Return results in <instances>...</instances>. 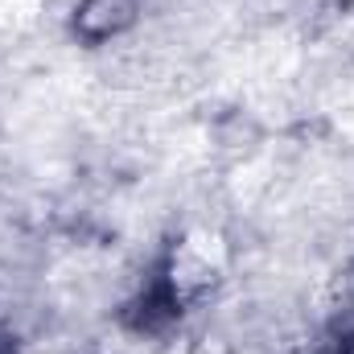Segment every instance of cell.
<instances>
[{"label":"cell","mask_w":354,"mask_h":354,"mask_svg":"<svg viewBox=\"0 0 354 354\" xmlns=\"http://www.w3.org/2000/svg\"><path fill=\"white\" fill-rule=\"evenodd\" d=\"M136 8H140V0H83L75 29L83 41H107L136 21Z\"/></svg>","instance_id":"cell-1"}]
</instances>
